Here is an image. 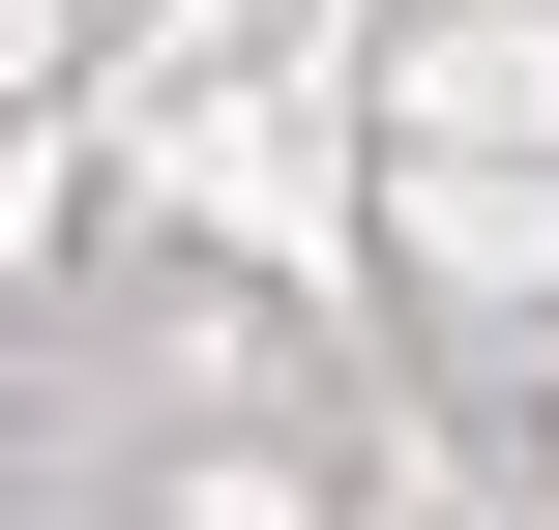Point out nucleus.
<instances>
[{"label": "nucleus", "instance_id": "obj_1", "mask_svg": "<svg viewBox=\"0 0 559 530\" xmlns=\"http://www.w3.org/2000/svg\"><path fill=\"white\" fill-rule=\"evenodd\" d=\"M177 530H324V472H265V443H206V472H177Z\"/></svg>", "mask_w": 559, "mask_h": 530}, {"label": "nucleus", "instance_id": "obj_2", "mask_svg": "<svg viewBox=\"0 0 559 530\" xmlns=\"http://www.w3.org/2000/svg\"><path fill=\"white\" fill-rule=\"evenodd\" d=\"M59 59H88V0H0V89H59Z\"/></svg>", "mask_w": 559, "mask_h": 530}]
</instances>
